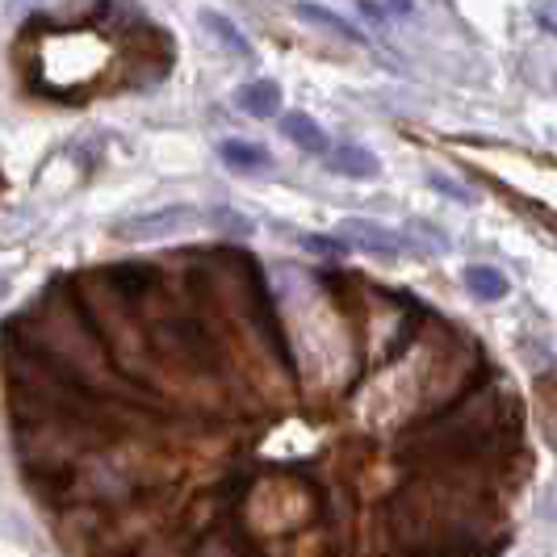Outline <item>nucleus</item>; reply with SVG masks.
I'll use <instances>...</instances> for the list:
<instances>
[{"instance_id":"obj_12","label":"nucleus","mask_w":557,"mask_h":557,"mask_svg":"<svg viewBox=\"0 0 557 557\" xmlns=\"http://www.w3.org/2000/svg\"><path fill=\"white\" fill-rule=\"evenodd\" d=\"M386 4L394 9V17H407L411 13V0H386Z\"/></svg>"},{"instance_id":"obj_11","label":"nucleus","mask_w":557,"mask_h":557,"mask_svg":"<svg viewBox=\"0 0 557 557\" xmlns=\"http://www.w3.org/2000/svg\"><path fill=\"white\" fill-rule=\"evenodd\" d=\"M194 557H235V549L226 545L223 536H206L201 545H197V554Z\"/></svg>"},{"instance_id":"obj_9","label":"nucleus","mask_w":557,"mask_h":557,"mask_svg":"<svg viewBox=\"0 0 557 557\" xmlns=\"http://www.w3.org/2000/svg\"><path fill=\"white\" fill-rule=\"evenodd\" d=\"M201 26L210 29L219 42H223L231 55H239V59H248L251 55V47H248V38L235 29V22H226L223 13H214V9H201Z\"/></svg>"},{"instance_id":"obj_10","label":"nucleus","mask_w":557,"mask_h":557,"mask_svg":"<svg viewBox=\"0 0 557 557\" xmlns=\"http://www.w3.org/2000/svg\"><path fill=\"white\" fill-rule=\"evenodd\" d=\"M428 185H432V189H441L445 197H453V201L474 206V194H470V189H461V185H453V181H448V176H441V172H432V176H428Z\"/></svg>"},{"instance_id":"obj_1","label":"nucleus","mask_w":557,"mask_h":557,"mask_svg":"<svg viewBox=\"0 0 557 557\" xmlns=\"http://www.w3.org/2000/svg\"><path fill=\"white\" fill-rule=\"evenodd\" d=\"M194 219L189 206H168V210H156V214H143V219H131V223L117 226L122 239H156V235H172Z\"/></svg>"},{"instance_id":"obj_6","label":"nucleus","mask_w":557,"mask_h":557,"mask_svg":"<svg viewBox=\"0 0 557 557\" xmlns=\"http://www.w3.org/2000/svg\"><path fill=\"white\" fill-rule=\"evenodd\" d=\"M219 160H223L226 168H235V172H264V168H273V156L248 139L219 143Z\"/></svg>"},{"instance_id":"obj_8","label":"nucleus","mask_w":557,"mask_h":557,"mask_svg":"<svg viewBox=\"0 0 557 557\" xmlns=\"http://www.w3.org/2000/svg\"><path fill=\"white\" fill-rule=\"evenodd\" d=\"M466 289L478 302H499V298H507V277L491 264H470L466 269Z\"/></svg>"},{"instance_id":"obj_2","label":"nucleus","mask_w":557,"mask_h":557,"mask_svg":"<svg viewBox=\"0 0 557 557\" xmlns=\"http://www.w3.org/2000/svg\"><path fill=\"white\" fill-rule=\"evenodd\" d=\"M281 135L294 143V147H302L307 156H327L332 151V139H327V131L310 117V113H285L281 117Z\"/></svg>"},{"instance_id":"obj_3","label":"nucleus","mask_w":557,"mask_h":557,"mask_svg":"<svg viewBox=\"0 0 557 557\" xmlns=\"http://www.w3.org/2000/svg\"><path fill=\"white\" fill-rule=\"evenodd\" d=\"M339 244H357L364 251H377V256H394L398 251V235L386 226L369 223V219H348L339 226Z\"/></svg>"},{"instance_id":"obj_5","label":"nucleus","mask_w":557,"mask_h":557,"mask_svg":"<svg viewBox=\"0 0 557 557\" xmlns=\"http://www.w3.org/2000/svg\"><path fill=\"white\" fill-rule=\"evenodd\" d=\"M327 164L335 172H344V176H377L382 164H377V156L369 151V147H357V143H339L327 151Z\"/></svg>"},{"instance_id":"obj_4","label":"nucleus","mask_w":557,"mask_h":557,"mask_svg":"<svg viewBox=\"0 0 557 557\" xmlns=\"http://www.w3.org/2000/svg\"><path fill=\"white\" fill-rule=\"evenodd\" d=\"M239 110L251 113V117H273L281 113V84L277 81H251L235 92Z\"/></svg>"},{"instance_id":"obj_7","label":"nucleus","mask_w":557,"mask_h":557,"mask_svg":"<svg viewBox=\"0 0 557 557\" xmlns=\"http://www.w3.org/2000/svg\"><path fill=\"white\" fill-rule=\"evenodd\" d=\"M298 17L310 22V26L327 29L335 38H344V42H361V29L352 26V22H344V17H335L332 9H323V4H314V0H298Z\"/></svg>"}]
</instances>
